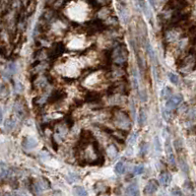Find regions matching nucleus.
Wrapping results in <instances>:
<instances>
[{"label": "nucleus", "mask_w": 196, "mask_h": 196, "mask_svg": "<svg viewBox=\"0 0 196 196\" xmlns=\"http://www.w3.org/2000/svg\"><path fill=\"white\" fill-rule=\"evenodd\" d=\"M171 193H173L174 195H182V192L180 191V189L177 188V187L173 188V190H171Z\"/></svg>", "instance_id": "nucleus-18"}, {"label": "nucleus", "mask_w": 196, "mask_h": 196, "mask_svg": "<svg viewBox=\"0 0 196 196\" xmlns=\"http://www.w3.org/2000/svg\"><path fill=\"white\" fill-rule=\"evenodd\" d=\"M107 153L109 154L110 158H114L117 155V149L114 145H110V146L107 149Z\"/></svg>", "instance_id": "nucleus-8"}, {"label": "nucleus", "mask_w": 196, "mask_h": 196, "mask_svg": "<svg viewBox=\"0 0 196 196\" xmlns=\"http://www.w3.org/2000/svg\"><path fill=\"white\" fill-rule=\"evenodd\" d=\"M168 78H170V81L174 85H177L178 84V77L175 75L174 73H168Z\"/></svg>", "instance_id": "nucleus-13"}, {"label": "nucleus", "mask_w": 196, "mask_h": 196, "mask_svg": "<svg viewBox=\"0 0 196 196\" xmlns=\"http://www.w3.org/2000/svg\"><path fill=\"white\" fill-rule=\"evenodd\" d=\"M145 121H146V114H145V113L143 110H141L140 114H139V123H140V125H143V124L145 123Z\"/></svg>", "instance_id": "nucleus-15"}, {"label": "nucleus", "mask_w": 196, "mask_h": 196, "mask_svg": "<svg viewBox=\"0 0 196 196\" xmlns=\"http://www.w3.org/2000/svg\"><path fill=\"white\" fill-rule=\"evenodd\" d=\"M149 2H150V4L154 7V6H155V2H154V0H149Z\"/></svg>", "instance_id": "nucleus-22"}, {"label": "nucleus", "mask_w": 196, "mask_h": 196, "mask_svg": "<svg viewBox=\"0 0 196 196\" xmlns=\"http://www.w3.org/2000/svg\"><path fill=\"white\" fill-rule=\"evenodd\" d=\"M126 194L128 195H138L139 194V188H138V185L136 182H133V183L129 184L126 188Z\"/></svg>", "instance_id": "nucleus-5"}, {"label": "nucleus", "mask_w": 196, "mask_h": 196, "mask_svg": "<svg viewBox=\"0 0 196 196\" xmlns=\"http://www.w3.org/2000/svg\"><path fill=\"white\" fill-rule=\"evenodd\" d=\"M136 139H137V133H134L132 136L130 137V139H129V141H130V144H133L135 141H136Z\"/></svg>", "instance_id": "nucleus-20"}, {"label": "nucleus", "mask_w": 196, "mask_h": 196, "mask_svg": "<svg viewBox=\"0 0 196 196\" xmlns=\"http://www.w3.org/2000/svg\"><path fill=\"white\" fill-rule=\"evenodd\" d=\"M180 165H181L182 171H184L185 173H188V165L184 161H180Z\"/></svg>", "instance_id": "nucleus-17"}, {"label": "nucleus", "mask_w": 196, "mask_h": 196, "mask_svg": "<svg viewBox=\"0 0 196 196\" xmlns=\"http://www.w3.org/2000/svg\"><path fill=\"white\" fill-rule=\"evenodd\" d=\"M182 101H183V97H182V95H180V94L171 96L170 99L168 100L167 104H165V106H167V109H168V110L175 109V107H177L181 104Z\"/></svg>", "instance_id": "nucleus-2"}, {"label": "nucleus", "mask_w": 196, "mask_h": 196, "mask_svg": "<svg viewBox=\"0 0 196 196\" xmlns=\"http://www.w3.org/2000/svg\"><path fill=\"white\" fill-rule=\"evenodd\" d=\"M155 148H156V151L158 153H161V143H160V139H159V137L156 136L155 137Z\"/></svg>", "instance_id": "nucleus-16"}, {"label": "nucleus", "mask_w": 196, "mask_h": 196, "mask_svg": "<svg viewBox=\"0 0 196 196\" xmlns=\"http://www.w3.org/2000/svg\"><path fill=\"white\" fill-rule=\"evenodd\" d=\"M158 187H159V183L156 180H150L144 188V193L147 195L154 194L157 191Z\"/></svg>", "instance_id": "nucleus-3"}, {"label": "nucleus", "mask_w": 196, "mask_h": 196, "mask_svg": "<svg viewBox=\"0 0 196 196\" xmlns=\"http://www.w3.org/2000/svg\"><path fill=\"white\" fill-rule=\"evenodd\" d=\"M139 5L142 8V11L144 12V14L149 17V10H148V7H147V5H146V3H145L144 0H139Z\"/></svg>", "instance_id": "nucleus-11"}, {"label": "nucleus", "mask_w": 196, "mask_h": 196, "mask_svg": "<svg viewBox=\"0 0 196 196\" xmlns=\"http://www.w3.org/2000/svg\"><path fill=\"white\" fill-rule=\"evenodd\" d=\"M73 191H74V193L77 194V195H87L88 194L85 189L81 186H74Z\"/></svg>", "instance_id": "nucleus-9"}, {"label": "nucleus", "mask_w": 196, "mask_h": 196, "mask_svg": "<svg viewBox=\"0 0 196 196\" xmlns=\"http://www.w3.org/2000/svg\"><path fill=\"white\" fill-rule=\"evenodd\" d=\"M114 171L117 174H123L124 171H125V167H124V164L122 162H118L116 165V168H114Z\"/></svg>", "instance_id": "nucleus-7"}, {"label": "nucleus", "mask_w": 196, "mask_h": 196, "mask_svg": "<svg viewBox=\"0 0 196 196\" xmlns=\"http://www.w3.org/2000/svg\"><path fill=\"white\" fill-rule=\"evenodd\" d=\"M160 184L164 185V186H168V184H170V182L171 181V175L170 173H168V171H164V173H162L161 175H160Z\"/></svg>", "instance_id": "nucleus-4"}, {"label": "nucleus", "mask_w": 196, "mask_h": 196, "mask_svg": "<svg viewBox=\"0 0 196 196\" xmlns=\"http://www.w3.org/2000/svg\"><path fill=\"white\" fill-rule=\"evenodd\" d=\"M2 119H3V113H2L1 109H0V123L2 122Z\"/></svg>", "instance_id": "nucleus-21"}, {"label": "nucleus", "mask_w": 196, "mask_h": 196, "mask_svg": "<svg viewBox=\"0 0 196 196\" xmlns=\"http://www.w3.org/2000/svg\"><path fill=\"white\" fill-rule=\"evenodd\" d=\"M171 96V90L170 87H165V89L162 91V97L163 98H170Z\"/></svg>", "instance_id": "nucleus-12"}, {"label": "nucleus", "mask_w": 196, "mask_h": 196, "mask_svg": "<svg viewBox=\"0 0 196 196\" xmlns=\"http://www.w3.org/2000/svg\"><path fill=\"white\" fill-rule=\"evenodd\" d=\"M127 52L125 48H120V47H117L113 50V61L117 63V64H122L123 62L126 61L127 59Z\"/></svg>", "instance_id": "nucleus-1"}, {"label": "nucleus", "mask_w": 196, "mask_h": 196, "mask_svg": "<svg viewBox=\"0 0 196 196\" xmlns=\"http://www.w3.org/2000/svg\"><path fill=\"white\" fill-rule=\"evenodd\" d=\"M38 143H37V140L34 139V138H26V140L24 141V147L26 149H33L35 148Z\"/></svg>", "instance_id": "nucleus-6"}, {"label": "nucleus", "mask_w": 196, "mask_h": 196, "mask_svg": "<svg viewBox=\"0 0 196 196\" xmlns=\"http://www.w3.org/2000/svg\"><path fill=\"white\" fill-rule=\"evenodd\" d=\"M147 149H148V145H147L146 143L143 144V145L141 146V153H142V154L144 153V154H145V153L147 152Z\"/></svg>", "instance_id": "nucleus-19"}, {"label": "nucleus", "mask_w": 196, "mask_h": 196, "mask_svg": "<svg viewBox=\"0 0 196 196\" xmlns=\"http://www.w3.org/2000/svg\"><path fill=\"white\" fill-rule=\"evenodd\" d=\"M144 173V167L143 165H136V167L134 168V170H133V174H142Z\"/></svg>", "instance_id": "nucleus-14"}, {"label": "nucleus", "mask_w": 196, "mask_h": 196, "mask_svg": "<svg viewBox=\"0 0 196 196\" xmlns=\"http://www.w3.org/2000/svg\"><path fill=\"white\" fill-rule=\"evenodd\" d=\"M15 126V122H14V120H12V119H7L5 121V124H4V127H5V129L6 130H12L13 128H14Z\"/></svg>", "instance_id": "nucleus-10"}]
</instances>
